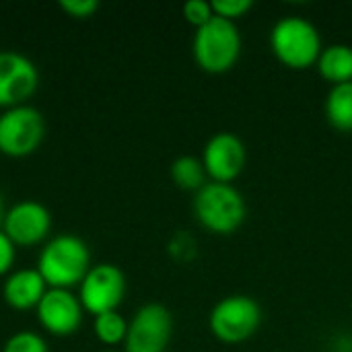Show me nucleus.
I'll return each instance as SVG.
<instances>
[{
    "mask_svg": "<svg viewBox=\"0 0 352 352\" xmlns=\"http://www.w3.org/2000/svg\"><path fill=\"white\" fill-rule=\"evenodd\" d=\"M91 252L87 243L70 233L47 239L37 256V272L45 280L47 289L78 287L91 270Z\"/></svg>",
    "mask_w": 352,
    "mask_h": 352,
    "instance_id": "f257e3e1",
    "label": "nucleus"
},
{
    "mask_svg": "<svg viewBox=\"0 0 352 352\" xmlns=\"http://www.w3.org/2000/svg\"><path fill=\"white\" fill-rule=\"evenodd\" d=\"M270 50L283 66L307 70L318 64L324 47L314 23L301 16H285L270 31Z\"/></svg>",
    "mask_w": 352,
    "mask_h": 352,
    "instance_id": "f03ea898",
    "label": "nucleus"
},
{
    "mask_svg": "<svg viewBox=\"0 0 352 352\" xmlns=\"http://www.w3.org/2000/svg\"><path fill=\"white\" fill-rule=\"evenodd\" d=\"M194 214L206 231L231 235L243 225L248 206L241 192L231 184L208 182L194 196Z\"/></svg>",
    "mask_w": 352,
    "mask_h": 352,
    "instance_id": "7ed1b4c3",
    "label": "nucleus"
},
{
    "mask_svg": "<svg viewBox=\"0 0 352 352\" xmlns=\"http://www.w3.org/2000/svg\"><path fill=\"white\" fill-rule=\"evenodd\" d=\"M192 52L200 70L208 74L229 72L241 56V35L237 25L212 16L204 27L196 29Z\"/></svg>",
    "mask_w": 352,
    "mask_h": 352,
    "instance_id": "20e7f679",
    "label": "nucleus"
},
{
    "mask_svg": "<svg viewBox=\"0 0 352 352\" xmlns=\"http://www.w3.org/2000/svg\"><path fill=\"white\" fill-rule=\"evenodd\" d=\"M262 324V309L258 301L248 295H229L221 299L210 316L208 328L212 336L225 344H239L250 340Z\"/></svg>",
    "mask_w": 352,
    "mask_h": 352,
    "instance_id": "39448f33",
    "label": "nucleus"
},
{
    "mask_svg": "<svg viewBox=\"0 0 352 352\" xmlns=\"http://www.w3.org/2000/svg\"><path fill=\"white\" fill-rule=\"evenodd\" d=\"M45 136V120L33 105H16L0 113V153L12 159L29 157Z\"/></svg>",
    "mask_w": 352,
    "mask_h": 352,
    "instance_id": "423d86ee",
    "label": "nucleus"
},
{
    "mask_svg": "<svg viewBox=\"0 0 352 352\" xmlns=\"http://www.w3.org/2000/svg\"><path fill=\"white\" fill-rule=\"evenodd\" d=\"M126 297V276L109 262L93 264L82 283L78 285V301L85 314L93 318L109 311H118Z\"/></svg>",
    "mask_w": 352,
    "mask_h": 352,
    "instance_id": "0eeeda50",
    "label": "nucleus"
},
{
    "mask_svg": "<svg viewBox=\"0 0 352 352\" xmlns=\"http://www.w3.org/2000/svg\"><path fill=\"white\" fill-rule=\"evenodd\" d=\"M171 334V311L161 303H146L128 322L124 352H165Z\"/></svg>",
    "mask_w": 352,
    "mask_h": 352,
    "instance_id": "6e6552de",
    "label": "nucleus"
},
{
    "mask_svg": "<svg viewBox=\"0 0 352 352\" xmlns=\"http://www.w3.org/2000/svg\"><path fill=\"white\" fill-rule=\"evenodd\" d=\"M39 85L37 66L19 52L0 50V107L25 105Z\"/></svg>",
    "mask_w": 352,
    "mask_h": 352,
    "instance_id": "1a4fd4ad",
    "label": "nucleus"
},
{
    "mask_svg": "<svg viewBox=\"0 0 352 352\" xmlns=\"http://www.w3.org/2000/svg\"><path fill=\"white\" fill-rule=\"evenodd\" d=\"M2 231L16 248H33L47 241L52 231V214L41 202L23 200L6 210Z\"/></svg>",
    "mask_w": 352,
    "mask_h": 352,
    "instance_id": "9d476101",
    "label": "nucleus"
},
{
    "mask_svg": "<svg viewBox=\"0 0 352 352\" xmlns=\"http://www.w3.org/2000/svg\"><path fill=\"white\" fill-rule=\"evenodd\" d=\"M39 326L58 338L72 336L80 330L85 309L78 301V295L66 289H47L35 307Z\"/></svg>",
    "mask_w": 352,
    "mask_h": 352,
    "instance_id": "9b49d317",
    "label": "nucleus"
},
{
    "mask_svg": "<svg viewBox=\"0 0 352 352\" xmlns=\"http://www.w3.org/2000/svg\"><path fill=\"white\" fill-rule=\"evenodd\" d=\"M248 151L239 136L231 132H217L202 151V165L210 182L231 184L245 169Z\"/></svg>",
    "mask_w": 352,
    "mask_h": 352,
    "instance_id": "f8f14e48",
    "label": "nucleus"
},
{
    "mask_svg": "<svg viewBox=\"0 0 352 352\" xmlns=\"http://www.w3.org/2000/svg\"><path fill=\"white\" fill-rule=\"evenodd\" d=\"M47 285L37 272V268H21L6 276L2 285V297L6 305L14 311L35 309L45 295Z\"/></svg>",
    "mask_w": 352,
    "mask_h": 352,
    "instance_id": "ddd939ff",
    "label": "nucleus"
},
{
    "mask_svg": "<svg viewBox=\"0 0 352 352\" xmlns=\"http://www.w3.org/2000/svg\"><path fill=\"white\" fill-rule=\"evenodd\" d=\"M324 80L336 85L352 82V47L346 43H332L322 50L316 64Z\"/></svg>",
    "mask_w": 352,
    "mask_h": 352,
    "instance_id": "4468645a",
    "label": "nucleus"
},
{
    "mask_svg": "<svg viewBox=\"0 0 352 352\" xmlns=\"http://www.w3.org/2000/svg\"><path fill=\"white\" fill-rule=\"evenodd\" d=\"M326 120L338 132H352V82L336 85L326 97Z\"/></svg>",
    "mask_w": 352,
    "mask_h": 352,
    "instance_id": "2eb2a0df",
    "label": "nucleus"
},
{
    "mask_svg": "<svg viewBox=\"0 0 352 352\" xmlns=\"http://www.w3.org/2000/svg\"><path fill=\"white\" fill-rule=\"evenodd\" d=\"M171 179L177 188L188 192H198L208 184V175L204 171L202 159L184 155L171 163Z\"/></svg>",
    "mask_w": 352,
    "mask_h": 352,
    "instance_id": "dca6fc26",
    "label": "nucleus"
},
{
    "mask_svg": "<svg viewBox=\"0 0 352 352\" xmlns=\"http://www.w3.org/2000/svg\"><path fill=\"white\" fill-rule=\"evenodd\" d=\"M93 334L105 346L124 344L126 334H128V322L118 311L101 314V316L93 318Z\"/></svg>",
    "mask_w": 352,
    "mask_h": 352,
    "instance_id": "f3484780",
    "label": "nucleus"
},
{
    "mask_svg": "<svg viewBox=\"0 0 352 352\" xmlns=\"http://www.w3.org/2000/svg\"><path fill=\"white\" fill-rule=\"evenodd\" d=\"M2 352H50L43 336L31 330L14 332L2 346Z\"/></svg>",
    "mask_w": 352,
    "mask_h": 352,
    "instance_id": "a211bd4d",
    "label": "nucleus"
},
{
    "mask_svg": "<svg viewBox=\"0 0 352 352\" xmlns=\"http://www.w3.org/2000/svg\"><path fill=\"white\" fill-rule=\"evenodd\" d=\"M252 8H254L252 0H214L212 2L214 16L227 19L231 23H235L237 19L245 16Z\"/></svg>",
    "mask_w": 352,
    "mask_h": 352,
    "instance_id": "6ab92c4d",
    "label": "nucleus"
},
{
    "mask_svg": "<svg viewBox=\"0 0 352 352\" xmlns=\"http://www.w3.org/2000/svg\"><path fill=\"white\" fill-rule=\"evenodd\" d=\"M182 12H184V19L190 25H194L196 29L204 27L214 16L212 2H204V0H190V2H186Z\"/></svg>",
    "mask_w": 352,
    "mask_h": 352,
    "instance_id": "aec40b11",
    "label": "nucleus"
},
{
    "mask_svg": "<svg viewBox=\"0 0 352 352\" xmlns=\"http://www.w3.org/2000/svg\"><path fill=\"white\" fill-rule=\"evenodd\" d=\"M60 8L72 19H89L99 10L97 0H62Z\"/></svg>",
    "mask_w": 352,
    "mask_h": 352,
    "instance_id": "412c9836",
    "label": "nucleus"
},
{
    "mask_svg": "<svg viewBox=\"0 0 352 352\" xmlns=\"http://www.w3.org/2000/svg\"><path fill=\"white\" fill-rule=\"evenodd\" d=\"M16 260V245L6 237V233L0 229V276L10 274Z\"/></svg>",
    "mask_w": 352,
    "mask_h": 352,
    "instance_id": "4be33fe9",
    "label": "nucleus"
},
{
    "mask_svg": "<svg viewBox=\"0 0 352 352\" xmlns=\"http://www.w3.org/2000/svg\"><path fill=\"white\" fill-rule=\"evenodd\" d=\"M4 214H6V208H4V200H2V194H0V227H2Z\"/></svg>",
    "mask_w": 352,
    "mask_h": 352,
    "instance_id": "5701e85b",
    "label": "nucleus"
},
{
    "mask_svg": "<svg viewBox=\"0 0 352 352\" xmlns=\"http://www.w3.org/2000/svg\"><path fill=\"white\" fill-rule=\"evenodd\" d=\"M101 352H124V351H116V349H107V351H101Z\"/></svg>",
    "mask_w": 352,
    "mask_h": 352,
    "instance_id": "b1692460",
    "label": "nucleus"
}]
</instances>
